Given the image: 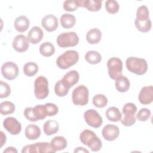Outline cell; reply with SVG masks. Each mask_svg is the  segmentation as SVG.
Here are the masks:
<instances>
[{
    "label": "cell",
    "instance_id": "1",
    "mask_svg": "<svg viewBox=\"0 0 153 153\" xmlns=\"http://www.w3.org/2000/svg\"><path fill=\"white\" fill-rule=\"evenodd\" d=\"M79 139L82 143L88 146L92 151H98L102 148L101 140L93 131L87 129L83 130L79 135Z\"/></svg>",
    "mask_w": 153,
    "mask_h": 153
},
{
    "label": "cell",
    "instance_id": "2",
    "mask_svg": "<svg viewBox=\"0 0 153 153\" xmlns=\"http://www.w3.org/2000/svg\"><path fill=\"white\" fill-rule=\"evenodd\" d=\"M126 65L130 72L138 75L145 74L148 69L147 62L142 58L130 57L127 59Z\"/></svg>",
    "mask_w": 153,
    "mask_h": 153
},
{
    "label": "cell",
    "instance_id": "3",
    "mask_svg": "<svg viewBox=\"0 0 153 153\" xmlns=\"http://www.w3.org/2000/svg\"><path fill=\"white\" fill-rule=\"evenodd\" d=\"M79 60V54L75 50H68L60 55L57 60V66L62 69H66L75 65Z\"/></svg>",
    "mask_w": 153,
    "mask_h": 153
},
{
    "label": "cell",
    "instance_id": "4",
    "mask_svg": "<svg viewBox=\"0 0 153 153\" xmlns=\"http://www.w3.org/2000/svg\"><path fill=\"white\" fill-rule=\"evenodd\" d=\"M123 114L124 117L120 120L121 123L127 127L133 126L136 121L135 114L137 111V107L133 103H127L123 107Z\"/></svg>",
    "mask_w": 153,
    "mask_h": 153
},
{
    "label": "cell",
    "instance_id": "5",
    "mask_svg": "<svg viewBox=\"0 0 153 153\" xmlns=\"http://www.w3.org/2000/svg\"><path fill=\"white\" fill-rule=\"evenodd\" d=\"M34 93L36 99H45L48 94V82L47 79L44 76L37 77L34 82Z\"/></svg>",
    "mask_w": 153,
    "mask_h": 153
},
{
    "label": "cell",
    "instance_id": "6",
    "mask_svg": "<svg viewBox=\"0 0 153 153\" xmlns=\"http://www.w3.org/2000/svg\"><path fill=\"white\" fill-rule=\"evenodd\" d=\"M88 90L84 85L76 87L72 92V99L75 105L84 106L88 102Z\"/></svg>",
    "mask_w": 153,
    "mask_h": 153
},
{
    "label": "cell",
    "instance_id": "7",
    "mask_svg": "<svg viewBox=\"0 0 153 153\" xmlns=\"http://www.w3.org/2000/svg\"><path fill=\"white\" fill-rule=\"evenodd\" d=\"M57 43L62 48L74 47L79 42V37L75 32L60 33L57 38Z\"/></svg>",
    "mask_w": 153,
    "mask_h": 153
},
{
    "label": "cell",
    "instance_id": "8",
    "mask_svg": "<svg viewBox=\"0 0 153 153\" xmlns=\"http://www.w3.org/2000/svg\"><path fill=\"white\" fill-rule=\"evenodd\" d=\"M107 67L109 77L116 79L122 75L123 62L118 57H111L107 62Z\"/></svg>",
    "mask_w": 153,
    "mask_h": 153
},
{
    "label": "cell",
    "instance_id": "9",
    "mask_svg": "<svg viewBox=\"0 0 153 153\" xmlns=\"http://www.w3.org/2000/svg\"><path fill=\"white\" fill-rule=\"evenodd\" d=\"M22 153L25 152H56L48 142H38L32 145H26L22 150Z\"/></svg>",
    "mask_w": 153,
    "mask_h": 153
},
{
    "label": "cell",
    "instance_id": "10",
    "mask_svg": "<svg viewBox=\"0 0 153 153\" xmlns=\"http://www.w3.org/2000/svg\"><path fill=\"white\" fill-rule=\"evenodd\" d=\"M84 118L87 124L93 128L100 127L103 123L102 117L93 109L87 110L84 112Z\"/></svg>",
    "mask_w": 153,
    "mask_h": 153
},
{
    "label": "cell",
    "instance_id": "11",
    "mask_svg": "<svg viewBox=\"0 0 153 153\" xmlns=\"http://www.w3.org/2000/svg\"><path fill=\"white\" fill-rule=\"evenodd\" d=\"M1 73L5 79L13 80L19 75V68L14 62H7L1 66Z\"/></svg>",
    "mask_w": 153,
    "mask_h": 153
},
{
    "label": "cell",
    "instance_id": "12",
    "mask_svg": "<svg viewBox=\"0 0 153 153\" xmlns=\"http://www.w3.org/2000/svg\"><path fill=\"white\" fill-rule=\"evenodd\" d=\"M3 126L11 134L17 135L21 132V123L15 118L9 117L6 118L3 122Z\"/></svg>",
    "mask_w": 153,
    "mask_h": 153
},
{
    "label": "cell",
    "instance_id": "13",
    "mask_svg": "<svg viewBox=\"0 0 153 153\" xmlns=\"http://www.w3.org/2000/svg\"><path fill=\"white\" fill-rule=\"evenodd\" d=\"M102 136L108 141L115 140L119 136L120 129L118 126L113 124L106 125L102 131Z\"/></svg>",
    "mask_w": 153,
    "mask_h": 153
},
{
    "label": "cell",
    "instance_id": "14",
    "mask_svg": "<svg viewBox=\"0 0 153 153\" xmlns=\"http://www.w3.org/2000/svg\"><path fill=\"white\" fill-rule=\"evenodd\" d=\"M12 44L13 48L19 53L26 51L29 46V41L27 37L23 35H18L16 36Z\"/></svg>",
    "mask_w": 153,
    "mask_h": 153
},
{
    "label": "cell",
    "instance_id": "15",
    "mask_svg": "<svg viewBox=\"0 0 153 153\" xmlns=\"http://www.w3.org/2000/svg\"><path fill=\"white\" fill-rule=\"evenodd\" d=\"M139 100L143 105H149L153 100V87L152 85L143 87L138 96Z\"/></svg>",
    "mask_w": 153,
    "mask_h": 153
},
{
    "label": "cell",
    "instance_id": "16",
    "mask_svg": "<svg viewBox=\"0 0 153 153\" xmlns=\"http://www.w3.org/2000/svg\"><path fill=\"white\" fill-rule=\"evenodd\" d=\"M79 78V73L75 70H72L67 72L60 80L63 84L69 89L78 82Z\"/></svg>",
    "mask_w": 153,
    "mask_h": 153
},
{
    "label": "cell",
    "instance_id": "17",
    "mask_svg": "<svg viewBox=\"0 0 153 153\" xmlns=\"http://www.w3.org/2000/svg\"><path fill=\"white\" fill-rule=\"evenodd\" d=\"M41 25L47 31L53 32L57 28L59 22L57 18L55 16L48 14L42 18Z\"/></svg>",
    "mask_w": 153,
    "mask_h": 153
},
{
    "label": "cell",
    "instance_id": "18",
    "mask_svg": "<svg viewBox=\"0 0 153 153\" xmlns=\"http://www.w3.org/2000/svg\"><path fill=\"white\" fill-rule=\"evenodd\" d=\"M44 36V33L39 26H33L29 31L27 38L29 42L36 44L39 42Z\"/></svg>",
    "mask_w": 153,
    "mask_h": 153
},
{
    "label": "cell",
    "instance_id": "19",
    "mask_svg": "<svg viewBox=\"0 0 153 153\" xmlns=\"http://www.w3.org/2000/svg\"><path fill=\"white\" fill-rule=\"evenodd\" d=\"M14 27L19 32H24L27 30L30 25V21L25 16L17 17L14 21Z\"/></svg>",
    "mask_w": 153,
    "mask_h": 153
},
{
    "label": "cell",
    "instance_id": "20",
    "mask_svg": "<svg viewBox=\"0 0 153 153\" xmlns=\"http://www.w3.org/2000/svg\"><path fill=\"white\" fill-rule=\"evenodd\" d=\"M25 133L28 139L36 140L38 139L41 135V130L38 126L30 124L26 127Z\"/></svg>",
    "mask_w": 153,
    "mask_h": 153
},
{
    "label": "cell",
    "instance_id": "21",
    "mask_svg": "<svg viewBox=\"0 0 153 153\" xmlns=\"http://www.w3.org/2000/svg\"><path fill=\"white\" fill-rule=\"evenodd\" d=\"M50 143L51 148L56 152L57 151L63 150L67 146V141L66 139L60 136L54 137Z\"/></svg>",
    "mask_w": 153,
    "mask_h": 153
},
{
    "label": "cell",
    "instance_id": "22",
    "mask_svg": "<svg viewBox=\"0 0 153 153\" xmlns=\"http://www.w3.org/2000/svg\"><path fill=\"white\" fill-rule=\"evenodd\" d=\"M102 33L97 28H93L89 30L86 35L87 41L91 44H97L101 39Z\"/></svg>",
    "mask_w": 153,
    "mask_h": 153
},
{
    "label": "cell",
    "instance_id": "23",
    "mask_svg": "<svg viewBox=\"0 0 153 153\" xmlns=\"http://www.w3.org/2000/svg\"><path fill=\"white\" fill-rule=\"evenodd\" d=\"M59 126L58 123L55 120L47 121L43 127V130L45 134L47 136H51L56 133L59 131Z\"/></svg>",
    "mask_w": 153,
    "mask_h": 153
},
{
    "label": "cell",
    "instance_id": "24",
    "mask_svg": "<svg viewBox=\"0 0 153 153\" xmlns=\"http://www.w3.org/2000/svg\"><path fill=\"white\" fill-rule=\"evenodd\" d=\"M116 89L121 93L127 91L130 88V81L124 75H121L115 79Z\"/></svg>",
    "mask_w": 153,
    "mask_h": 153
},
{
    "label": "cell",
    "instance_id": "25",
    "mask_svg": "<svg viewBox=\"0 0 153 153\" xmlns=\"http://www.w3.org/2000/svg\"><path fill=\"white\" fill-rule=\"evenodd\" d=\"M60 22L62 27L65 29H69L74 26L76 19L74 15L65 13L60 17Z\"/></svg>",
    "mask_w": 153,
    "mask_h": 153
},
{
    "label": "cell",
    "instance_id": "26",
    "mask_svg": "<svg viewBox=\"0 0 153 153\" xmlns=\"http://www.w3.org/2000/svg\"><path fill=\"white\" fill-rule=\"evenodd\" d=\"M106 116L109 121L112 122H117L121 120L122 114L117 108L112 106L106 110Z\"/></svg>",
    "mask_w": 153,
    "mask_h": 153
},
{
    "label": "cell",
    "instance_id": "27",
    "mask_svg": "<svg viewBox=\"0 0 153 153\" xmlns=\"http://www.w3.org/2000/svg\"><path fill=\"white\" fill-rule=\"evenodd\" d=\"M84 0H68L63 2V9L66 11H74L78 7H83Z\"/></svg>",
    "mask_w": 153,
    "mask_h": 153
},
{
    "label": "cell",
    "instance_id": "28",
    "mask_svg": "<svg viewBox=\"0 0 153 153\" xmlns=\"http://www.w3.org/2000/svg\"><path fill=\"white\" fill-rule=\"evenodd\" d=\"M39 52L43 56L50 57L54 53L55 48L51 42H45L40 45Z\"/></svg>",
    "mask_w": 153,
    "mask_h": 153
},
{
    "label": "cell",
    "instance_id": "29",
    "mask_svg": "<svg viewBox=\"0 0 153 153\" xmlns=\"http://www.w3.org/2000/svg\"><path fill=\"white\" fill-rule=\"evenodd\" d=\"M102 2L99 0H84L83 7L90 11H97L102 7Z\"/></svg>",
    "mask_w": 153,
    "mask_h": 153
},
{
    "label": "cell",
    "instance_id": "30",
    "mask_svg": "<svg viewBox=\"0 0 153 153\" xmlns=\"http://www.w3.org/2000/svg\"><path fill=\"white\" fill-rule=\"evenodd\" d=\"M85 60L92 65H96L100 62L102 56L99 53L96 51H88L85 55Z\"/></svg>",
    "mask_w": 153,
    "mask_h": 153
},
{
    "label": "cell",
    "instance_id": "31",
    "mask_svg": "<svg viewBox=\"0 0 153 153\" xmlns=\"http://www.w3.org/2000/svg\"><path fill=\"white\" fill-rule=\"evenodd\" d=\"M134 24L137 29L143 33L149 32L152 26V23L150 19L145 21L138 20L136 19L134 20Z\"/></svg>",
    "mask_w": 153,
    "mask_h": 153
},
{
    "label": "cell",
    "instance_id": "32",
    "mask_svg": "<svg viewBox=\"0 0 153 153\" xmlns=\"http://www.w3.org/2000/svg\"><path fill=\"white\" fill-rule=\"evenodd\" d=\"M16 109L14 104L10 101H5L0 104V112L3 115L13 114Z\"/></svg>",
    "mask_w": 153,
    "mask_h": 153
},
{
    "label": "cell",
    "instance_id": "33",
    "mask_svg": "<svg viewBox=\"0 0 153 153\" xmlns=\"http://www.w3.org/2000/svg\"><path fill=\"white\" fill-rule=\"evenodd\" d=\"M38 71V66L36 63L30 62L26 63L23 66V72L28 76H32L36 74Z\"/></svg>",
    "mask_w": 153,
    "mask_h": 153
},
{
    "label": "cell",
    "instance_id": "34",
    "mask_svg": "<svg viewBox=\"0 0 153 153\" xmlns=\"http://www.w3.org/2000/svg\"><path fill=\"white\" fill-rule=\"evenodd\" d=\"M33 111L36 121L42 120L45 118L47 116V111L44 105H36L35 107L33 108Z\"/></svg>",
    "mask_w": 153,
    "mask_h": 153
},
{
    "label": "cell",
    "instance_id": "35",
    "mask_svg": "<svg viewBox=\"0 0 153 153\" xmlns=\"http://www.w3.org/2000/svg\"><path fill=\"white\" fill-rule=\"evenodd\" d=\"M107 103L108 99L105 95L102 94H96L93 98V104L97 108H104L106 106Z\"/></svg>",
    "mask_w": 153,
    "mask_h": 153
},
{
    "label": "cell",
    "instance_id": "36",
    "mask_svg": "<svg viewBox=\"0 0 153 153\" xmlns=\"http://www.w3.org/2000/svg\"><path fill=\"white\" fill-rule=\"evenodd\" d=\"M149 10L146 5L140 6L136 13V19L140 21H145L149 19Z\"/></svg>",
    "mask_w": 153,
    "mask_h": 153
},
{
    "label": "cell",
    "instance_id": "37",
    "mask_svg": "<svg viewBox=\"0 0 153 153\" xmlns=\"http://www.w3.org/2000/svg\"><path fill=\"white\" fill-rule=\"evenodd\" d=\"M69 88H66L62 82L61 80L58 81L54 86V92L59 97L66 96L69 92Z\"/></svg>",
    "mask_w": 153,
    "mask_h": 153
},
{
    "label": "cell",
    "instance_id": "38",
    "mask_svg": "<svg viewBox=\"0 0 153 153\" xmlns=\"http://www.w3.org/2000/svg\"><path fill=\"white\" fill-rule=\"evenodd\" d=\"M106 11L110 14L117 13L120 8V5L117 1L114 0H108L105 2Z\"/></svg>",
    "mask_w": 153,
    "mask_h": 153
},
{
    "label": "cell",
    "instance_id": "39",
    "mask_svg": "<svg viewBox=\"0 0 153 153\" xmlns=\"http://www.w3.org/2000/svg\"><path fill=\"white\" fill-rule=\"evenodd\" d=\"M151 115V111L147 108H142L139 110L136 115V118L140 121L148 120Z\"/></svg>",
    "mask_w": 153,
    "mask_h": 153
},
{
    "label": "cell",
    "instance_id": "40",
    "mask_svg": "<svg viewBox=\"0 0 153 153\" xmlns=\"http://www.w3.org/2000/svg\"><path fill=\"white\" fill-rule=\"evenodd\" d=\"M1 86H0V97L5 98L7 97L11 93V88L9 85L4 82L3 81H1Z\"/></svg>",
    "mask_w": 153,
    "mask_h": 153
},
{
    "label": "cell",
    "instance_id": "41",
    "mask_svg": "<svg viewBox=\"0 0 153 153\" xmlns=\"http://www.w3.org/2000/svg\"><path fill=\"white\" fill-rule=\"evenodd\" d=\"M44 105L47 111V116H54L58 113L59 108L55 104L52 103H47Z\"/></svg>",
    "mask_w": 153,
    "mask_h": 153
},
{
    "label": "cell",
    "instance_id": "42",
    "mask_svg": "<svg viewBox=\"0 0 153 153\" xmlns=\"http://www.w3.org/2000/svg\"><path fill=\"white\" fill-rule=\"evenodd\" d=\"M24 115L26 117V118L30 121H32V122L37 121L33 114V108H31V107L26 108L24 111Z\"/></svg>",
    "mask_w": 153,
    "mask_h": 153
},
{
    "label": "cell",
    "instance_id": "43",
    "mask_svg": "<svg viewBox=\"0 0 153 153\" xmlns=\"http://www.w3.org/2000/svg\"><path fill=\"white\" fill-rule=\"evenodd\" d=\"M17 153V149L12 146H10V147H7L4 151V153Z\"/></svg>",
    "mask_w": 153,
    "mask_h": 153
},
{
    "label": "cell",
    "instance_id": "44",
    "mask_svg": "<svg viewBox=\"0 0 153 153\" xmlns=\"http://www.w3.org/2000/svg\"><path fill=\"white\" fill-rule=\"evenodd\" d=\"M74 152H89V151L83 147H78L74 150Z\"/></svg>",
    "mask_w": 153,
    "mask_h": 153
},
{
    "label": "cell",
    "instance_id": "45",
    "mask_svg": "<svg viewBox=\"0 0 153 153\" xmlns=\"http://www.w3.org/2000/svg\"><path fill=\"white\" fill-rule=\"evenodd\" d=\"M1 136H2V139H1V147H2L3 146V145L4 144V143H5L6 142V136L4 134V133L2 131H1Z\"/></svg>",
    "mask_w": 153,
    "mask_h": 153
}]
</instances>
